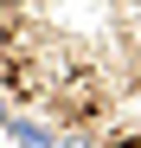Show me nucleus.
I'll list each match as a JSON object with an SVG mask.
<instances>
[{
    "instance_id": "f257e3e1",
    "label": "nucleus",
    "mask_w": 141,
    "mask_h": 148,
    "mask_svg": "<svg viewBox=\"0 0 141 148\" xmlns=\"http://www.w3.org/2000/svg\"><path fill=\"white\" fill-rule=\"evenodd\" d=\"M7 129H13V142H19V148H52V135H45L39 122H7Z\"/></svg>"
}]
</instances>
